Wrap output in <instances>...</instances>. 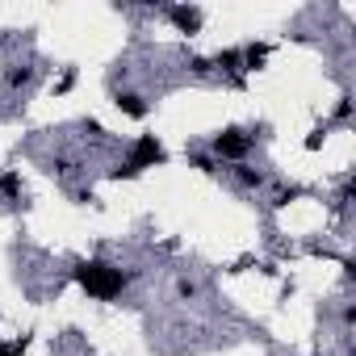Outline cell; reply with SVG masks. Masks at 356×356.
<instances>
[{
    "label": "cell",
    "mask_w": 356,
    "mask_h": 356,
    "mask_svg": "<svg viewBox=\"0 0 356 356\" xmlns=\"http://www.w3.org/2000/svg\"><path fill=\"white\" fill-rule=\"evenodd\" d=\"M239 55H243V67H248V72H260V67H264V59H268V47L252 42V47H248V51H239Z\"/></svg>",
    "instance_id": "obj_6"
},
{
    "label": "cell",
    "mask_w": 356,
    "mask_h": 356,
    "mask_svg": "<svg viewBox=\"0 0 356 356\" xmlns=\"http://www.w3.org/2000/svg\"><path fill=\"white\" fill-rule=\"evenodd\" d=\"M30 80H34V72H30V67H17V72H9V84H13V88H22V84H30Z\"/></svg>",
    "instance_id": "obj_9"
},
{
    "label": "cell",
    "mask_w": 356,
    "mask_h": 356,
    "mask_svg": "<svg viewBox=\"0 0 356 356\" xmlns=\"http://www.w3.org/2000/svg\"><path fill=\"white\" fill-rule=\"evenodd\" d=\"M126 118H147V101L143 97H134V92H118V101H113Z\"/></svg>",
    "instance_id": "obj_5"
},
{
    "label": "cell",
    "mask_w": 356,
    "mask_h": 356,
    "mask_svg": "<svg viewBox=\"0 0 356 356\" xmlns=\"http://www.w3.org/2000/svg\"><path fill=\"white\" fill-rule=\"evenodd\" d=\"M214 63H218V67H227V72H235V67L243 63V55H239V51H222V55H218Z\"/></svg>",
    "instance_id": "obj_7"
},
{
    "label": "cell",
    "mask_w": 356,
    "mask_h": 356,
    "mask_svg": "<svg viewBox=\"0 0 356 356\" xmlns=\"http://www.w3.org/2000/svg\"><path fill=\"white\" fill-rule=\"evenodd\" d=\"M76 281H80L92 298H101V302H109V298H118V293L126 289V273L113 268V264H105V260L76 264Z\"/></svg>",
    "instance_id": "obj_1"
},
{
    "label": "cell",
    "mask_w": 356,
    "mask_h": 356,
    "mask_svg": "<svg viewBox=\"0 0 356 356\" xmlns=\"http://www.w3.org/2000/svg\"><path fill=\"white\" fill-rule=\"evenodd\" d=\"M163 159H168V155H163V147H159V138H155V134H143V138L134 143V151H130V159L113 168V181H130V176H138L143 168H155V163H163Z\"/></svg>",
    "instance_id": "obj_2"
},
{
    "label": "cell",
    "mask_w": 356,
    "mask_h": 356,
    "mask_svg": "<svg viewBox=\"0 0 356 356\" xmlns=\"http://www.w3.org/2000/svg\"><path fill=\"white\" fill-rule=\"evenodd\" d=\"M168 17H172V26L181 30V34H197V30H202V9H185V5H176V9H168Z\"/></svg>",
    "instance_id": "obj_4"
},
{
    "label": "cell",
    "mask_w": 356,
    "mask_h": 356,
    "mask_svg": "<svg viewBox=\"0 0 356 356\" xmlns=\"http://www.w3.org/2000/svg\"><path fill=\"white\" fill-rule=\"evenodd\" d=\"M26 352V339L22 343H0V356H22Z\"/></svg>",
    "instance_id": "obj_11"
},
{
    "label": "cell",
    "mask_w": 356,
    "mask_h": 356,
    "mask_svg": "<svg viewBox=\"0 0 356 356\" xmlns=\"http://www.w3.org/2000/svg\"><path fill=\"white\" fill-rule=\"evenodd\" d=\"M0 189H5L9 197H17V193H22V181H17L13 172H5V176H0Z\"/></svg>",
    "instance_id": "obj_8"
},
{
    "label": "cell",
    "mask_w": 356,
    "mask_h": 356,
    "mask_svg": "<svg viewBox=\"0 0 356 356\" xmlns=\"http://www.w3.org/2000/svg\"><path fill=\"white\" fill-rule=\"evenodd\" d=\"M248 147H252V138H248L243 130H235V126H231V130H222V134L214 138V151H218L222 159H243V155H248Z\"/></svg>",
    "instance_id": "obj_3"
},
{
    "label": "cell",
    "mask_w": 356,
    "mask_h": 356,
    "mask_svg": "<svg viewBox=\"0 0 356 356\" xmlns=\"http://www.w3.org/2000/svg\"><path fill=\"white\" fill-rule=\"evenodd\" d=\"M239 181H243L248 189H256V185L264 181V176H260V172H252V168H239Z\"/></svg>",
    "instance_id": "obj_10"
},
{
    "label": "cell",
    "mask_w": 356,
    "mask_h": 356,
    "mask_svg": "<svg viewBox=\"0 0 356 356\" xmlns=\"http://www.w3.org/2000/svg\"><path fill=\"white\" fill-rule=\"evenodd\" d=\"M193 168H202V172H214V159H210V155H193Z\"/></svg>",
    "instance_id": "obj_12"
}]
</instances>
